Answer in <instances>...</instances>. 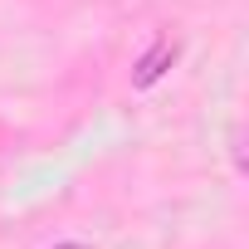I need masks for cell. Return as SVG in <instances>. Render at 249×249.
Segmentation results:
<instances>
[{
  "label": "cell",
  "mask_w": 249,
  "mask_h": 249,
  "mask_svg": "<svg viewBox=\"0 0 249 249\" xmlns=\"http://www.w3.org/2000/svg\"><path fill=\"white\" fill-rule=\"evenodd\" d=\"M54 249H93V244H83V239H64V244H54Z\"/></svg>",
  "instance_id": "2"
},
{
  "label": "cell",
  "mask_w": 249,
  "mask_h": 249,
  "mask_svg": "<svg viewBox=\"0 0 249 249\" xmlns=\"http://www.w3.org/2000/svg\"><path fill=\"white\" fill-rule=\"evenodd\" d=\"M176 54H181V44H176V39H157V44H152V49L137 59L132 83H137V88H152V83H157V78H161V73L176 64Z\"/></svg>",
  "instance_id": "1"
}]
</instances>
